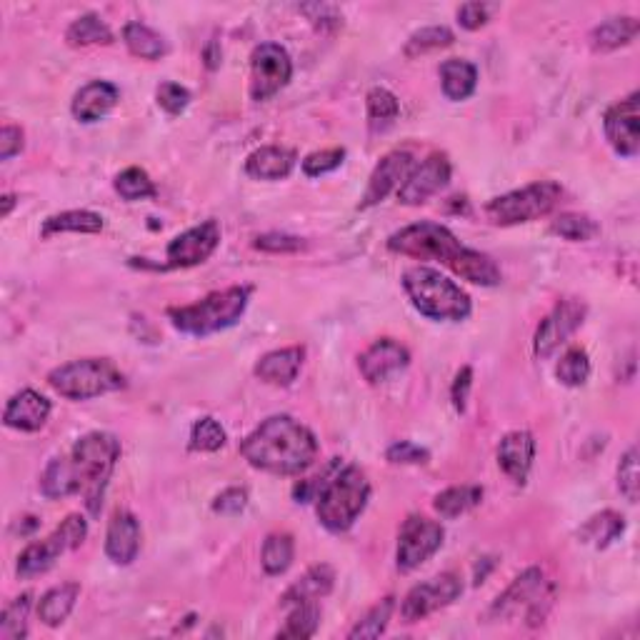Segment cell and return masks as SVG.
I'll list each match as a JSON object with an SVG mask.
<instances>
[{
  "label": "cell",
  "instance_id": "8d00e7d4",
  "mask_svg": "<svg viewBox=\"0 0 640 640\" xmlns=\"http://www.w3.org/2000/svg\"><path fill=\"white\" fill-rule=\"evenodd\" d=\"M293 553V538L288 533H273L265 538L260 563H263V570L268 575H280L293 563Z\"/></svg>",
  "mask_w": 640,
  "mask_h": 640
},
{
  "label": "cell",
  "instance_id": "f1b7e54d",
  "mask_svg": "<svg viewBox=\"0 0 640 640\" xmlns=\"http://www.w3.org/2000/svg\"><path fill=\"white\" fill-rule=\"evenodd\" d=\"M40 490H43L45 498H68V495L80 493L73 463H70L68 455H58V458H53L45 465L43 478H40Z\"/></svg>",
  "mask_w": 640,
  "mask_h": 640
},
{
  "label": "cell",
  "instance_id": "277c9868",
  "mask_svg": "<svg viewBox=\"0 0 640 640\" xmlns=\"http://www.w3.org/2000/svg\"><path fill=\"white\" fill-rule=\"evenodd\" d=\"M370 498V483L358 465L335 468L315 498L318 520L330 533H345L358 520Z\"/></svg>",
  "mask_w": 640,
  "mask_h": 640
},
{
  "label": "cell",
  "instance_id": "1f68e13d",
  "mask_svg": "<svg viewBox=\"0 0 640 640\" xmlns=\"http://www.w3.org/2000/svg\"><path fill=\"white\" fill-rule=\"evenodd\" d=\"M483 500V488L480 485H453V488H445L443 493L435 495L433 508L440 518H458V515L468 513L470 508Z\"/></svg>",
  "mask_w": 640,
  "mask_h": 640
},
{
  "label": "cell",
  "instance_id": "4fadbf2b",
  "mask_svg": "<svg viewBox=\"0 0 640 640\" xmlns=\"http://www.w3.org/2000/svg\"><path fill=\"white\" fill-rule=\"evenodd\" d=\"M460 593H463L460 575L440 573L435 575V578L410 588L408 595H405L403 605H400V613H403V618L408 620V623H415V620L428 618V615L435 613V610L450 605Z\"/></svg>",
  "mask_w": 640,
  "mask_h": 640
},
{
  "label": "cell",
  "instance_id": "30bf717a",
  "mask_svg": "<svg viewBox=\"0 0 640 640\" xmlns=\"http://www.w3.org/2000/svg\"><path fill=\"white\" fill-rule=\"evenodd\" d=\"M88 535V523L83 515H68L55 533H50L45 540L30 543L18 558V575L20 578H33V575L45 573L65 550L78 548Z\"/></svg>",
  "mask_w": 640,
  "mask_h": 640
},
{
  "label": "cell",
  "instance_id": "7a4b0ae2",
  "mask_svg": "<svg viewBox=\"0 0 640 640\" xmlns=\"http://www.w3.org/2000/svg\"><path fill=\"white\" fill-rule=\"evenodd\" d=\"M240 453L253 468L265 473L295 475L315 463L318 440L290 415H273L240 443Z\"/></svg>",
  "mask_w": 640,
  "mask_h": 640
},
{
  "label": "cell",
  "instance_id": "3957f363",
  "mask_svg": "<svg viewBox=\"0 0 640 640\" xmlns=\"http://www.w3.org/2000/svg\"><path fill=\"white\" fill-rule=\"evenodd\" d=\"M68 458L73 463L75 480H78V490L83 493L85 505L95 515L100 510V503H103L105 485H108L115 463L120 458V440L113 433L95 430V433L75 440Z\"/></svg>",
  "mask_w": 640,
  "mask_h": 640
},
{
  "label": "cell",
  "instance_id": "ac0fdd59",
  "mask_svg": "<svg viewBox=\"0 0 640 640\" xmlns=\"http://www.w3.org/2000/svg\"><path fill=\"white\" fill-rule=\"evenodd\" d=\"M410 363V353L405 345H400L398 340L393 338H380L360 355L358 365H360V373L368 383L378 385L385 383L388 378H393L395 373L408 368Z\"/></svg>",
  "mask_w": 640,
  "mask_h": 640
},
{
  "label": "cell",
  "instance_id": "5bb4252c",
  "mask_svg": "<svg viewBox=\"0 0 640 640\" xmlns=\"http://www.w3.org/2000/svg\"><path fill=\"white\" fill-rule=\"evenodd\" d=\"M220 243V225L218 220H205V223L195 225V228L185 230V233L175 235L165 250V260L168 263L160 270L173 268H193V265L205 263L210 255L215 253Z\"/></svg>",
  "mask_w": 640,
  "mask_h": 640
},
{
  "label": "cell",
  "instance_id": "d6986e66",
  "mask_svg": "<svg viewBox=\"0 0 640 640\" xmlns=\"http://www.w3.org/2000/svg\"><path fill=\"white\" fill-rule=\"evenodd\" d=\"M410 168H413V155L408 150H393L385 158H380V163L375 165V170L370 173L368 188H365L363 200H360L358 208H370V205H378L380 200H385V195L390 190L400 188L403 180L408 178Z\"/></svg>",
  "mask_w": 640,
  "mask_h": 640
},
{
  "label": "cell",
  "instance_id": "9f6ffc18",
  "mask_svg": "<svg viewBox=\"0 0 640 640\" xmlns=\"http://www.w3.org/2000/svg\"><path fill=\"white\" fill-rule=\"evenodd\" d=\"M23 150V130L15 125H3L0 130V160H10Z\"/></svg>",
  "mask_w": 640,
  "mask_h": 640
},
{
  "label": "cell",
  "instance_id": "7bdbcfd3",
  "mask_svg": "<svg viewBox=\"0 0 640 640\" xmlns=\"http://www.w3.org/2000/svg\"><path fill=\"white\" fill-rule=\"evenodd\" d=\"M453 40L455 35L450 28H445V25H428V28H420L410 35L408 43H405V55L415 58V55H423L428 50L448 48Z\"/></svg>",
  "mask_w": 640,
  "mask_h": 640
},
{
  "label": "cell",
  "instance_id": "7402d4cb",
  "mask_svg": "<svg viewBox=\"0 0 640 640\" xmlns=\"http://www.w3.org/2000/svg\"><path fill=\"white\" fill-rule=\"evenodd\" d=\"M535 458V438L528 430H513L503 435L498 445V463L503 473L515 483H525Z\"/></svg>",
  "mask_w": 640,
  "mask_h": 640
},
{
  "label": "cell",
  "instance_id": "f546056e",
  "mask_svg": "<svg viewBox=\"0 0 640 640\" xmlns=\"http://www.w3.org/2000/svg\"><path fill=\"white\" fill-rule=\"evenodd\" d=\"M103 230V218L93 210H65V213L50 215L40 228L43 238L58 233H100Z\"/></svg>",
  "mask_w": 640,
  "mask_h": 640
},
{
  "label": "cell",
  "instance_id": "8992f818",
  "mask_svg": "<svg viewBox=\"0 0 640 640\" xmlns=\"http://www.w3.org/2000/svg\"><path fill=\"white\" fill-rule=\"evenodd\" d=\"M250 300L248 285H233V288L218 290V293L205 295L203 300L193 305H180L170 308L168 318L175 330L185 335H210L218 330L230 328L245 313Z\"/></svg>",
  "mask_w": 640,
  "mask_h": 640
},
{
  "label": "cell",
  "instance_id": "ba28073f",
  "mask_svg": "<svg viewBox=\"0 0 640 640\" xmlns=\"http://www.w3.org/2000/svg\"><path fill=\"white\" fill-rule=\"evenodd\" d=\"M553 585L540 568H528L495 598L488 608L490 620H510L523 615L530 625H538L553 605Z\"/></svg>",
  "mask_w": 640,
  "mask_h": 640
},
{
  "label": "cell",
  "instance_id": "4dcf8cb0",
  "mask_svg": "<svg viewBox=\"0 0 640 640\" xmlns=\"http://www.w3.org/2000/svg\"><path fill=\"white\" fill-rule=\"evenodd\" d=\"M123 40L135 58L160 60L165 53H168V43H165L163 35L155 33V30L148 28V25L138 23V20H133V23L125 25Z\"/></svg>",
  "mask_w": 640,
  "mask_h": 640
},
{
  "label": "cell",
  "instance_id": "f6af8a7d",
  "mask_svg": "<svg viewBox=\"0 0 640 640\" xmlns=\"http://www.w3.org/2000/svg\"><path fill=\"white\" fill-rule=\"evenodd\" d=\"M225 445V430L215 418L205 415V418L195 420L193 430H190V450H200V453H215Z\"/></svg>",
  "mask_w": 640,
  "mask_h": 640
},
{
  "label": "cell",
  "instance_id": "4316f807",
  "mask_svg": "<svg viewBox=\"0 0 640 640\" xmlns=\"http://www.w3.org/2000/svg\"><path fill=\"white\" fill-rule=\"evenodd\" d=\"M440 83L448 100H465L473 95L478 85V70L473 63L460 58H450L440 65Z\"/></svg>",
  "mask_w": 640,
  "mask_h": 640
},
{
  "label": "cell",
  "instance_id": "d4e9b609",
  "mask_svg": "<svg viewBox=\"0 0 640 640\" xmlns=\"http://www.w3.org/2000/svg\"><path fill=\"white\" fill-rule=\"evenodd\" d=\"M333 583H335V570L330 568V565L325 563L313 565V568L305 570V573L300 575L288 590H285L283 598H280V605L288 608V605L315 603V600H320L323 595H328L330 590H333Z\"/></svg>",
  "mask_w": 640,
  "mask_h": 640
},
{
  "label": "cell",
  "instance_id": "603a6c76",
  "mask_svg": "<svg viewBox=\"0 0 640 640\" xmlns=\"http://www.w3.org/2000/svg\"><path fill=\"white\" fill-rule=\"evenodd\" d=\"M118 98L120 93L113 83L93 80V83L83 85V88L75 93L70 110H73V115L80 120V123H95V120H100L103 115H108L110 110L115 108Z\"/></svg>",
  "mask_w": 640,
  "mask_h": 640
},
{
  "label": "cell",
  "instance_id": "7c38bea8",
  "mask_svg": "<svg viewBox=\"0 0 640 640\" xmlns=\"http://www.w3.org/2000/svg\"><path fill=\"white\" fill-rule=\"evenodd\" d=\"M443 538V525L430 518H423V515H410L398 535V550H395L398 568L408 573V570L423 565L430 555L438 553L440 545H443Z\"/></svg>",
  "mask_w": 640,
  "mask_h": 640
},
{
  "label": "cell",
  "instance_id": "f5cc1de1",
  "mask_svg": "<svg viewBox=\"0 0 640 640\" xmlns=\"http://www.w3.org/2000/svg\"><path fill=\"white\" fill-rule=\"evenodd\" d=\"M490 20V5L485 3H465L458 8V23L465 30H478L483 28Z\"/></svg>",
  "mask_w": 640,
  "mask_h": 640
},
{
  "label": "cell",
  "instance_id": "d6a6232c",
  "mask_svg": "<svg viewBox=\"0 0 640 640\" xmlns=\"http://www.w3.org/2000/svg\"><path fill=\"white\" fill-rule=\"evenodd\" d=\"M65 40L75 48L78 45H110L113 43V30L108 28V23L100 15L85 13L68 25Z\"/></svg>",
  "mask_w": 640,
  "mask_h": 640
},
{
  "label": "cell",
  "instance_id": "cb8c5ba5",
  "mask_svg": "<svg viewBox=\"0 0 640 640\" xmlns=\"http://www.w3.org/2000/svg\"><path fill=\"white\" fill-rule=\"evenodd\" d=\"M303 358L305 348H300V345L270 350V353H265L263 358L255 363V375L268 385H290L298 378Z\"/></svg>",
  "mask_w": 640,
  "mask_h": 640
},
{
  "label": "cell",
  "instance_id": "c3c4849f",
  "mask_svg": "<svg viewBox=\"0 0 640 640\" xmlns=\"http://www.w3.org/2000/svg\"><path fill=\"white\" fill-rule=\"evenodd\" d=\"M155 100H158V105L165 110V113L178 115L188 108L190 93L188 88H183V85L178 83H163L158 85V90H155Z\"/></svg>",
  "mask_w": 640,
  "mask_h": 640
},
{
  "label": "cell",
  "instance_id": "b9f144b4",
  "mask_svg": "<svg viewBox=\"0 0 640 640\" xmlns=\"http://www.w3.org/2000/svg\"><path fill=\"white\" fill-rule=\"evenodd\" d=\"M393 608H395V598H383L378 605H373V608L365 613L363 620H358L355 623V628L350 630L348 638L355 640V638H378V635L385 633V628H388L390 623V615H393Z\"/></svg>",
  "mask_w": 640,
  "mask_h": 640
},
{
  "label": "cell",
  "instance_id": "484cf974",
  "mask_svg": "<svg viewBox=\"0 0 640 640\" xmlns=\"http://www.w3.org/2000/svg\"><path fill=\"white\" fill-rule=\"evenodd\" d=\"M295 168V153L280 145H265L253 150L245 160V173L255 180H280L288 178Z\"/></svg>",
  "mask_w": 640,
  "mask_h": 640
},
{
  "label": "cell",
  "instance_id": "ab89813d",
  "mask_svg": "<svg viewBox=\"0 0 640 640\" xmlns=\"http://www.w3.org/2000/svg\"><path fill=\"white\" fill-rule=\"evenodd\" d=\"M115 193L123 200L133 203V200H143V198H155V183L150 180V175L145 173L143 168H125L123 173L115 175L113 180Z\"/></svg>",
  "mask_w": 640,
  "mask_h": 640
},
{
  "label": "cell",
  "instance_id": "db71d44e",
  "mask_svg": "<svg viewBox=\"0 0 640 640\" xmlns=\"http://www.w3.org/2000/svg\"><path fill=\"white\" fill-rule=\"evenodd\" d=\"M298 10L303 15H308V20H313V25H338L340 23V10L335 5L328 3H308V5H298Z\"/></svg>",
  "mask_w": 640,
  "mask_h": 640
},
{
  "label": "cell",
  "instance_id": "8fae6325",
  "mask_svg": "<svg viewBox=\"0 0 640 640\" xmlns=\"http://www.w3.org/2000/svg\"><path fill=\"white\" fill-rule=\"evenodd\" d=\"M293 75V60L278 43H260L250 55V98L268 100L285 88Z\"/></svg>",
  "mask_w": 640,
  "mask_h": 640
},
{
  "label": "cell",
  "instance_id": "816d5d0a",
  "mask_svg": "<svg viewBox=\"0 0 640 640\" xmlns=\"http://www.w3.org/2000/svg\"><path fill=\"white\" fill-rule=\"evenodd\" d=\"M248 505V490L245 488H228L215 498L213 510L220 515H238Z\"/></svg>",
  "mask_w": 640,
  "mask_h": 640
},
{
  "label": "cell",
  "instance_id": "44dd1931",
  "mask_svg": "<svg viewBox=\"0 0 640 640\" xmlns=\"http://www.w3.org/2000/svg\"><path fill=\"white\" fill-rule=\"evenodd\" d=\"M50 410L53 408H50V400L45 398V395L25 388L8 400L3 413V423L8 425V428L35 433V430H40L48 423Z\"/></svg>",
  "mask_w": 640,
  "mask_h": 640
},
{
  "label": "cell",
  "instance_id": "bcb514c9",
  "mask_svg": "<svg viewBox=\"0 0 640 640\" xmlns=\"http://www.w3.org/2000/svg\"><path fill=\"white\" fill-rule=\"evenodd\" d=\"M638 450L628 448L618 463V490L628 503H638Z\"/></svg>",
  "mask_w": 640,
  "mask_h": 640
},
{
  "label": "cell",
  "instance_id": "680465c9",
  "mask_svg": "<svg viewBox=\"0 0 640 640\" xmlns=\"http://www.w3.org/2000/svg\"><path fill=\"white\" fill-rule=\"evenodd\" d=\"M0 203H3V210H0V215H3V218H8L10 210H13V205H15V195L5 193V195H3V200H0Z\"/></svg>",
  "mask_w": 640,
  "mask_h": 640
},
{
  "label": "cell",
  "instance_id": "e0dca14e",
  "mask_svg": "<svg viewBox=\"0 0 640 640\" xmlns=\"http://www.w3.org/2000/svg\"><path fill=\"white\" fill-rule=\"evenodd\" d=\"M450 180V160L443 153H433L423 160L398 188V200L403 205H420L443 190Z\"/></svg>",
  "mask_w": 640,
  "mask_h": 640
},
{
  "label": "cell",
  "instance_id": "5b68a950",
  "mask_svg": "<svg viewBox=\"0 0 640 640\" xmlns=\"http://www.w3.org/2000/svg\"><path fill=\"white\" fill-rule=\"evenodd\" d=\"M403 288L420 315L430 320H465L470 315V298L460 285L425 265L403 273Z\"/></svg>",
  "mask_w": 640,
  "mask_h": 640
},
{
  "label": "cell",
  "instance_id": "52a82bcc",
  "mask_svg": "<svg viewBox=\"0 0 640 640\" xmlns=\"http://www.w3.org/2000/svg\"><path fill=\"white\" fill-rule=\"evenodd\" d=\"M50 388L68 400H90L125 388V378L110 360L83 358L58 365L48 373Z\"/></svg>",
  "mask_w": 640,
  "mask_h": 640
},
{
  "label": "cell",
  "instance_id": "9a60e30c",
  "mask_svg": "<svg viewBox=\"0 0 640 640\" xmlns=\"http://www.w3.org/2000/svg\"><path fill=\"white\" fill-rule=\"evenodd\" d=\"M640 93H630L625 100H618L605 110L603 128L605 138L613 150L623 158H635L640 150Z\"/></svg>",
  "mask_w": 640,
  "mask_h": 640
},
{
  "label": "cell",
  "instance_id": "60d3db41",
  "mask_svg": "<svg viewBox=\"0 0 640 640\" xmlns=\"http://www.w3.org/2000/svg\"><path fill=\"white\" fill-rule=\"evenodd\" d=\"M550 233L560 235L563 240H573V243H580V240H590L600 233V225L595 223L590 215L583 213H560L558 218L550 223Z\"/></svg>",
  "mask_w": 640,
  "mask_h": 640
},
{
  "label": "cell",
  "instance_id": "11a10c76",
  "mask_svg": "<svg viewBox=\"0 0 640 640\" xmlns=\"http://www.w3.org/2000/svg\"><path fill=\"white\" fill-rule=\"evenodd\" d=\"M470 385H473V368L465 365L460 368V373L455 375L453 380V388H450V398H453V405L458 413H463L465 403H468V393H470Z\"/></svg>",
  "mask_w": 640,
  "mask_h": 640
},
{
  "label": "cell",
  "instance_id": "d590c367",
  "mask_svg": "<svg viewBox=\"0 0 640 640\" xmlns=\"http://www.w3.org/2000/svg\"><path fill=\"white\" fill-rule=\"evenodd\" d=\"M365 103H368V123L373 133L393 125V120L398 118L400 113L398 98H395L388 88H380V85H375V88L368 90Z\"/></svg>",
  "mask_w": 640,
  "mask_h": 640
},
{
  "label": "cell",
  "instance_id": "ee69618b",
  "mask_svg": "<svg viewBox=\"0 0 640 640\" xmlns=\"http://www.w3.org/2000/svg\"><path fill=\"white\" fill-rule=\"evenodd\" d=\"M555 375L563 385L568 388H578L588 380L590 375V358L583 348H570L565 350V355L560 358L558 368H555Z\"/></svg>",
  "mask_w": 640,
  "mask_h": 640
},
{
  "label": "cell",
  "instance_id": "7dc6e473",
  "mask_svg": "<svg viewBox=\"0 0 640 640\" xmlns=\"http://www.w3.org/2000/svg\"><path fill=\"white\" fill-rule=\"evenodd\" d=\"M345 160L343 148H330V150H318V153H310L303 160V173L308 178H318V175L333 173L335 168H340Z\"/></svg>",
  "mask_w": 640,
  "mask_h": 640
},
{
  "label": "cell",
  "instance_id": "2e32d148",
  "mask_svg": "<svg viewBox=\"0 0 640 640\" xmlns=\"http://www.w3.org/2000/svg\"><path fill=\"white\" fill-rule=\"evenodd\" d=\"M585 320V305L580 300H560L543 320H540L538 330L533 338V350L538 358H548L553 355L575 330L583 325Z\"/></svg>",
  "mask_w": 640,
  "mask_h": 640
},
{
  "label": "cell",
  "instance_id": "f35d334b",
  "mask_svg": "<svg viewBox=\"0 0 640 640\" xmlns=\"http://www.w3.org/2000/svg\"><path fill=\"white\" fill-rule=\"evenodd\" d=\"M28 610H30V593L18 595L5 605L0 615V640H20L28 635Z\"/></svg>",
  "mask_w": 640,
  "mask_h": 640
},
{
  "label": "cell",
  "instance_id": "f907efd6",
  "mask_svg": "<svg viewBox=\"0 0 640 640\" xmlns=\"http://www.w3.org/2000/svg\"><path fill=\"white\" fill-rule=\"evenodd\" d=\"M385 458H388L390 463H398V465H420V463H428L430 453L425 448H420V445L410 443V440H398V443L390 445Z\"/></svg>",
  "mask_w": 640,
  "mask_h": 640
},
{
  "label": "cell",
  "instance_id": "e575fe53",
  "mask_svg": "<svg viewBox=\"0 0 640 640\" xmlns=\"http://www.w3.org/2000/svg\"><path fill=\"white\" fill-rule=\"evenodd\" d=\"M623 530H625L623 515L615 513V510H603V513L593 515V518L578 530V538L583 540V543L595 545V548H605V545L613 543Z\"/></svg>",
  "mask_w": 640,
  "mask_h": 640
},
{
  "label": "cell",
  "instance_id": "6f0895ef",
  "mask_svg": "<svg viewBox=\"0 0 640 640\" xmlns=\"http://www.w3.org/2000/svg\"><path fill=\"white\" fill-rule=\"evenodd\" d=\"M205 65H208L210 70H215L220 65V50H218V43H210L208 48H205Z\"/></svg>",
  "mask_w": 640,
  "mask_h": 640
},
{
  "label": "cell",
  "instance_id": "6da1fadb",
  "mask_svg": "<svg viewBox=\"0 0 640 640\" xmlns=\"http://www.w3.org/2000/svg\"><path fill=\"white\" fill-rule=\"evenodd\" d=\"M388 250L418 260H438L468 283L485 288L500 283V268L490 255L463 245L445 225L433 220H420L395 230L388 238Z\"/></svg>",
  "mask_w": 640,
  "mask_h": 640
},
{
  "label": "cell",
  "instance_id": "836d02e7",
  "mask_svg": "<svg viewBox=\"0 0 640 640\" xmlns=\"http://www.w3.org/2000/svg\"><path fill=\"white\" fill-rule=\"evenodd\" d=\"M638 30V20L630 18V15H623V18H610L605 23H600L590 33V40H593L595 50H615L620 45H628L638 35Z\"/></svg>",
  "mask_w": 640,
  "mask_h": 640
},
{
  "label": "cell",
  "instance_id": "74e56055",
  "mask_svg": "<svg viewBox=\"0 0 640 640\" xmlns=\"http://www.w3.org/2000/svg\"><path fill=\"white\" fill-rule=\"evenodd\" d=\"M320 625V608L315 603L293 605V613L288 615L283 628L278 630V638H313Z\"/></svg>",
  "mask_w": 640,
  "mask_h": 640
},
{
  "label": "cell",
  "instance_id": "681fc988",
  "mask_svg": "<svg viewBox=\"0 0 640 640\" xmlns=\"http://www.w3.org/2000/svg\"><path fill=\"white\" fill-rule=\"evenodd\" d=\"M255 248L265 250V253H298L305 248V243L295 235L288 233H265L255 238Z\"/></svg>",
  "mask_w": 640,
  "mask_h": 640
},
{
  "label": "cell",
  "instance_id": "ffe728a7",
  "mask_svg": "<svg viewBox=\"0 0 640 640\" xmlns=\"http://www.w3.org/2000/svg\"><path fill=\"white\" fill-rule=\"evenodd\" d=\"M140 550V523L128 510H115L105 533V555L115 565H130Z\"/></svg>",
  "mask_w": 640,
  "mask_h": 640
},
{
  "label": "cell",
  "instance_id": "9c48e42d",
  "mask_svg": "<svg viewBox=\"0 0 640 640\" xmlns=\"http://www.w3.org/2000/svg\"><path fill=\"white\" fill-rule=\"evenodd\" d=\"M563 198V188L553 180H538L520 190L498 195L485 205V215L495 225H518L548 215Z\"/></svg>",
  "mask_w": 640,
  "mask_h": 640
},
{
  "label": "cell",
  "instance_id": "83f0119b",
  "mask_svg": "<svg viewBox=\"0 0 640 640\" xmlns=\"http://www.w3.org/2000/svg\"><path fill=\"white\" fill-rule=\"evenodd\" d=\"M80 595V585L78 583H63L50 588L48 593L40 598L38 603V618L43 620L45 625L55 628V625L63 623L70 615V610L75 608V600Z\"/></svg>",
  "mask_w": 640,
  "mask_h": 640
}]
</instances>
